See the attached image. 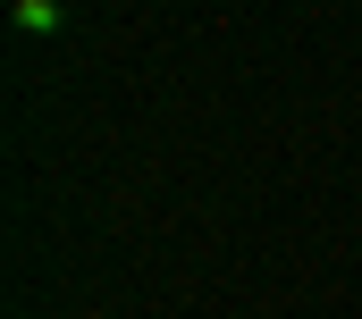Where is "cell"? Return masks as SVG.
<instances>
[{"label":"cell","instance_id":"obj_1","mask_svg":"<svg viewBox=\"0 0 362 319\" xmlns=\"http://www.w3.org/2000/svg\"><path fill=\"white\" fill-rule=\"evenodd\" d=\"M8 17H17V34H59V25H68V8H59V0H17Z\"/></svg>","mask_w":362,"mask_h":319}]
</instances>
